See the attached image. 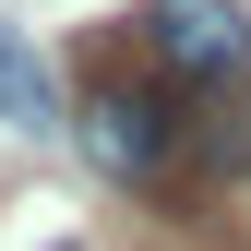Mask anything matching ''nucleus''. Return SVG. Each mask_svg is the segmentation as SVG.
Instances as JSON below:
<instances>
[{"mask_svg":"<svg viewBox=\"0 0 251 251\" xmlns=\"http://www.w3.org/2000/svg\"><path fill=\"white\" fill-rule=\"evenodd\" d=\"M72 144H84V168H96V179H132V192H144V179L179 168L192 120L155 96V84H96V96L72 108Z\"/></svg>","mask_w":251,"mask_h":251,"instance_id":"1","label":"nucleus"},{"mask_svg":"<svg viewBox=\"0 0 251 251\" xmlns=\"http://www.w3.org/2000/svg\"><path fill=\"white\" fill-rule=\"evenodd\" d=\"M144 60L168 84H192V96L251 84V12L239 0H144Z\"/></svg>","mask_w":251,"mask_h":251,"instance_id":"2","label":"nucleus"},{"mask_svg":"<svg viewBox=\"0 0 251 251\" xmlns=\"http://www.w3.org/2000/svg\"><path fill=\"white\" fill-rule=\"evenodd\" d=\"M0 120H12V132H48L60 120V84H48V60L12 36V24H0Z\"/></svg>","mask_w":251,"mask_h":251,"instance_id":"3","label":"nucleus"},{"mask_svg":"<svg viewBox=\"0 0 251 251\" xmlns=\"http://www.w3.org/2000/svg\"><path fill=\"white\" fill-rule=\"evenodd\" d=\"M192 155H203V168H251V96L227 108V84L192 96Z\"/></svg>","mask_w":251,"mask_h":251,"instance_id":"4","label":"nucleus"}]
</instances>
